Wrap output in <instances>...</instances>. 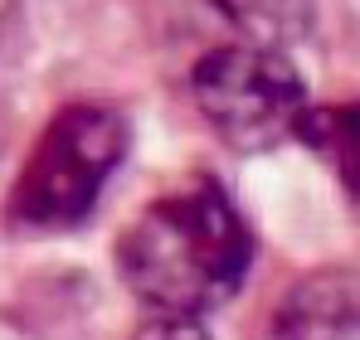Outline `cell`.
I'll list each match as a JSON object with an SVG mask.
<instances>
[{
    "label": "cell",
    "instance_id": "1",
    "mask_svg": "<svg viewBox=\"0 0 360 340\" xmlns=\"http://www.w3.org/2000/svg\"><path fill=\"white\" fill-rule=\"evenodd\" d=\"M253 238L214 180L156 200L117 243V273L161 316H205L248 277Z\"/></svg>",
    "mask_w": 360,
    "mask_h": 340
},
{
    "label": "cell",
    "instance_id": "2",
    "mask_svg": "<svg viewBox=\"0 0 360 340\" xmlns=\"http://www.w3.org/2000/svg\"><path fill=\"white\" fill-rule=\"evenodd\" d=\"M127 131L108 107H63L15 180L10 219L20 228H73L103 195L117 170Z\"/></svg>",
    "mask_w": 360,
    "mask_h": 340
},
{
    "label": "cell",
    "instance_id": "3",
    "mask_svg": "<svg viewBox=\"0 0 360 340\" xmlns=\"http://www.w3.org/2000/svg\"><path fill=\"white\" fill-rule=\"evenodd\" d=\"M195 98L205 122L239 151H273L297 136L307 88L288 54L268 39L224 44L195 68Z\"/></svg>",
    "mask_w": 360,
    "mask_h": 340
},
{
    "label": "cell",
    "instance_id": "4",
    "mask_svg": "<svg viewBox=\"0 0 360 340\" xmlns=\"http://www.w3.org/2000/svg\"><path fill=\"white\" fill-rule=\"evenodd\" d=\"M360 336V273L321 268L302 277L273 311V340H351Z\"/></svg>",
    "mask_w": 360,
    "mask_h": 340
},
{
    "label": "cell",
    "instance_id": "5",
    "mask_svg": "<svg viewBox=\"0 0 360 340\" xmlns=\"http://www.w3.org/2000/svg\"><path fill=\"white\" fill-rule=\"evenodd\" d=\"M297 136L336 170L346 200L360 214V103H331V107H307Z\"/></svg>",
    "mask_w": 360,
    "mask_h": 340
},
{
    "label": "cell",
    "instance_id": "6",
    "mask_svg": "<svg viewBox=\"0 0 360 340\" xmlns=\"http://www.w3.org/2000/svg\"><path fill=\"white\" fill-rule=\"evenodd\" d=\"M234 20H243L253 34L263 39H278V34H292L307 25L311 15V0H219Z\"/></svg>",
    "mask_w": 360,
    "mask_h": 340
},
{
    "label": "cell",
    "instance_id": "7",
    "mask_svg": "<svg viewBox=\"0 0 360 340\" xmlns=\"http://www.w3.org/2000/svg\"><path fill=\"white\" fill-rule=\"evenodd\" d=\"M136 340H205V331H200V316H161L156 311V321Z\"/></svg>",
    "mask_w": 360,
    "mask_h": 340
}]
</instances>
